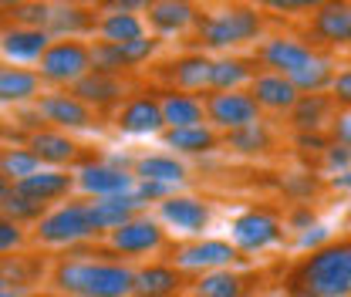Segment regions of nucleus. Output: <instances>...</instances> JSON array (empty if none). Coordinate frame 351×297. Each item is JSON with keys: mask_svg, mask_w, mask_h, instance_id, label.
<instances>
[{"mask_svg": "<svg viewBox=\"0 0 351 297\" xmlns=\"http://www.w3.org/2000/svg\"><path fill=\"white\" fill-rule=\"evenodd\" d=\"M331 95H335V102H341L345 108H351V68H348V71H341V75L335 78Z\"/></svg>", "mask_w": 351, "mask_h": 297, "instance_id": "obj_44", "label": "nucleus"}, {"mask_svg": "<svg viewBox=\"0 0 351 297\" xmlns=\"http://www.w3.org/2000/svg\"><path fill=\"white\" fill-rule=\"evenodd\" d=\"M331 102L335 98H328V95H301V102L291 108V119H294V126L301 128V132H314V128L321 126V122H328V112H331Z\"/></svg>", "mask_w": 351, "mask_h": 297, "instance_id": "obj_34", "label": "nucleus"}, {"mask_svg": "<svg viewBox=\"0 0 351 297\" xmlns=\"http://www.w3.org/2000/svg\"><path fill=\"white\" fill-rule=\"evenodd\" d=\"M149 10V21L156 31L162 34H176V31H186L189 24L199 21V10L193 3H182V0H156L145 7Z\"/></svg>", "mask_w": 351, "mask_h": 297, "instance_id": "obj_26", "label": "nucleus"}, {"mask_svg": "<svg viewBox=\"0 0 351 297\" xmlns=\"http://www.w3.org/2000/svg\"><path fill=\"white\" fill-rule=\"evenodd\" d=\"M162 240H166V233H162V226H159L152 216H135L132 223H125L122 230H115V233L108 237L112 250H119V254H125V257L159 250Z\"/></svg>", "mask_w": 351, "mask_h": 297, "instance_id": "obj_10", "label": "nucleus"}, {"mask_svg": "<svg viewBox=\"0 0 351 297\" xmlns=\"http://www.w3.org/2000/svg\"><path fill=\"white\" fill-rule=\"evenodd\" d=\"M71 186H75V176H68V172H61V169H41V172H34L31 179L10 186V189L21 193V196H27V200H34V203H41V206H47V203L68 196Z\"/></svg>", "mask_w": 351, "mask_h": 297, "instance_id": "obj_18", "label": "nucleus"}, {"mask_svg": "<svg viewBox=\"0 0 351 297\" xmlns=\"http://www.w3.org/2000/svg\"><path fill=\"white\" fill-rule=\"evenodd\" d=\"M311 34L328 47L351 44V3H321V7H314Z\"/></svg>", "mask_w": 351, "mask_h": 297, "instance_id": "obj_13", "label": "nucleus"}, {"mask_svg": "<svg viewBox=\"0 0 351 297\" xmlns=\"http://www.w3.org/2000/svg\"><path fill=\"white\" fill-rule=\"evenodd\" d=\"M10 21H17V27H41L47 31L51 21V3H7Z\"/></svg>", "mask_w": 351, "mask_h": 297, "instance_id": "obj_38", "label": "nucleus"}, {"mask_svg": "<svg viewBox=\"0 0 351 297\" xmlns=\"http://www.w3.org/2000/svg\"><path fill=\"white\" fill-rule=\"evenodd\" d=\"M335 145H351V108L338 112L335 119Z\"/></svg>", "mask_w": 351, "mask_h": 297, "instance_id": "obj_45", "label": "nucleus"}, {"mask_svg": "<svg viewBox=\"0 0 351 297\" xmlns=\"http://www.w3.org/2000/svg\"><path fill=\"white\" fill-rule=\"evenodd\" d=\"M324 166H328V172H338V176H345V172L351 169V145H328Z\"/></svg>", "mask_w": 351, "mask_h": 297, "instance_id": "obj_43", "label": "nucleus"}, {"mask_svg": "<svg viewBox=\"0 0 351 297\" xmlns=\"http://www.w3.org/2000/svg\"><path fill=\"white\" fill-rule=\"evenodd\" d=\"M196 297H240L243 294V281L230 270H210L193 284Z\"/></svg>", "mask_w": 351, "mask_h": 297, "instance_id": "obj_35", "label": "nucleus"}, {"mask_svg": "<svg viewBox=\"0 0 351 297\" xmlns=\"http://www.w3.org/2000/svg\"><path fill=\"white\" fill-rule=\"evenodd\" d=\"M95 31H98V38L105 44H132L145 38V24L132 10H115V7H105V14L98 17Z\"/></svg>", "mask_w": 351, "mask_h": 297, "instance_id": "obj_20", "label": "nucleus"}, {"mask_svg": "<svg viewBox=\"0 0 351 297\" xmlns=\"http://www.w3.org/2000/svg\"><path fill=\"white\" fill-rule=\"evenodd\" d=\"M91 237H95V226H91V216H88V203L58 206L38 223V240L47 247H75V243L91 240Z\"/></svg>", "mask_w": 351, "mask_h": 297, "instance_id": "obj_5", "label": "nucleus"}, {"mask_svg": "<svg viewBox=\"0 0 351 297\" xmlns=\"http://www.w3.org/2000/svg\"><path fill=\"white\" fill-rule=\"evenodd\" d=\"M27 149L47 166H64L78 156V145L64 132H54V128H34L27 135Z\"/></svg>", "mask_w": 351, "mask_h": 297, "instance_id": "obj_23", "label": "nucleus"}, {"mask_svg": "<svg viewBox=\"0 0 351 297\" xmlns=\"http://www.w3.org/2000/svg\"><path fill=\"white\" fill-rule=\"evenodd\" d=\"M203 105H206V119L226 132L261 126V105L247 91H210Z\"/></svg>", "mask_w": 351, "mask_h": 297, "instance_id": "obj_6", "label": "nucleus"}, {"mask_svg": "<svg viewBox=\"0 0 351 297\" xmlns=\"http://www.w3.org/2000/svg\"><path fill=\"white\" fill-rule=\"evenodd\" d=\"M159 108H162V122L166 128H193L203 126V115H206V105L186 91H166L159 98Z\"/></svg>", "mask_w": 351, "mask_h": 297, "instance_id": "obj_22", "label": "nucleus"}, {"mask_svg": "<svg viewBox=\"0 0 351 297\" xmlns=\"http://www.w3.org/2000/svg\"><path fill=\"white\" fill-rule=\"evenodd\" d=\"M294 284L314 297H351V240L314 250L301 263Z\"/></svg>", "mask_w": 351, "mask_h": 297, "instance_id": "obj_2", "label": "nucleus"}, {"mask_svg": "<svg viewBox=\"0 0 351 297\" xmlns=\"http://www.w3.org/2000/svg\"><path fill=\"white\" fill-rule=\"evenodd\" d=\"M34 172H41V159H38L31 149H3V152H0V176H3L10 186L31 179Z\"/></svg>", "mask_w": 351, "mask_h": 297, "instance_id": "obj_32", "label": "nucleus"}, {"mask_svg": "<svg viewBox=\"0 0 351 297\" xmlns=\"http://www.w3.org/2000/svg\"><path fill=\"white\" fill-rule=\"evenodd\" d=\"M38 75L51 85H78L85 75H91V47L82 41H51L38 61Z\"/></svg>", "mask_w": 351, "mask_h": 297, "instance_id": "obj_4", "label": "nucleus"}, {"mask_svg": "<svg viewBox=\"0 0 351 297\" xmlns=\"http://www.w3.org/2000/svg\"><path fill=\"white\" fill-rule=\"evenodd\" d=\"M159 213H162V219H166L169 226L182 230V233H199V230L210 223L206 203H199V200H193V196H169L166 203H159Z\"/></svg>", "mask_w": 351, "mask_h": 297, "instance_id": "obj_21", "label": "nucleus"}, {"mask_svg": "<svg viewBox=\"0 0 351 297\" xmlns=\"http://www.w3.org/2000/svg\"><path fill=\"white\" fill-rule=\"evenodd\" d=\"M314 54L317 51L311 44L298 41V38H270L261 47V61L274 75H294L298 68H304Z\"/></svg>", "mask_w": 351, "mask_h": 297, "instance_id": "obj_14", "label": "nucleus"}, {"mask_svg": "<svg viewBox=\"0 0 351 297\" xmlns=\"http://www.w3.org/2000/svg\"><path fill=\"white\" fill-rule=\"evenodd\" d=\"M250 95H254V102L261 108H270V112H284V108H294L301 102V91L291 85V78L287 75H274V71L254 75Z\"/></svg>", "mask_w": 351, "mask_h": 297, "instance_id": "obj_16", "label": "nucleus"}, {"mask_svg": "<svg viewBox=\"0 0 351 297\" xmlns=\"http://www.w3.org/2000/svg\"><path fill=\"white\" fill-rule=\"evenodd\" d=\"M24 247V230H21V223H14V219H7L3 213H0V260L7 254H14V250H21Z\"/></svg>", "mask_w": 351, "mask_h": 297, "instance_id": "obj_40", "label": "nucleus"}, {"mask_svg": "<svg viewBox=\"0 0 351 297\" xmlns=\"http://www.w3.org/2000/svg\"><path fill=\"white\" fill-rule=\"evenodd\" d=\"M3 287H7V281H3V274H0V291H3Z\"/></svg>", "mask_w": 351, "mask_h": 297, "instance_id": "obj_54", "label": "nucleus"}, {"mask_svg": "<svg viewBox=\"0 0 351 297\" xmlns=\"http://www.w3.org/2000/svg\"><path fill=\"white\" fill-rule=\"evenodd\" d=\"M135 179L145 182H162V186H179L186 179V166L176 156H142L135 163Z\"/></svg>", "mask_w": 351, "mask_h": 297, "instance_id": "obj_30", "label": "nucleus"}, {"mask_svg": "<svg viewBox=\"0 0 351 297\" xmlns=\"http://www.w3.org/2000/svg\"><path fill=\"white\" fill-rule=\"evenodd\" d=\"M291 297H314V294H307L304 287H294V291H291Z\"/></svg>", "mask_w": 351, "mask_h": 297, "instance_id": "obj_53", "label": "nucleus"}, {"mask_svg": "<svg viewBox=\"0 0 351 297\" xmlns=\"http://www.w3.org/2000/svg\"><path fill=\"white\" fill-rule=\"evenodd\" d=\"M182 284L176 267L152 263L145 270H135V297H173Z\"/></svg>", "mask_w": 351, "mask_h": 297, "instance_id": "obj_28", "label": "nucleus"}, {"mask_svg": "<svg viewBox=\"0 0 351 297\" xmlns=\"http://www.w3.org/2000/svg\"><path fill=\"white\" fill-rule=\"evenodd\" d=\"M348 219H351V210H348Z\"/></svg>", "mask_w": 351, "mask_h": 297, "instance_id": "obj_55", "label": "nucleus"}, {"mask_svg": "<svg viewBox=\"0 0 351 297\" xmlns=\"http://www.w3.org/2000/svg\"><path fill=\"white\" fill-rule=\"evenodd\" d=\"M142 210V203L132 196V193H122V196H105V200H91L88 203V216H91V226L95 233H115L122 230L125 223H132Z\"/></svg>", "mask_w": 351, "mask_h": 297, "instance_id": "obj_12", "label": "nucleus"}, {"mask_svg": "<svg viewBox=\"0 0 351 297\" xmlns=\"http://www.w3.org/2000/svg\"><path fill=\"white\" fill-rule=\"evenodd\" d=\"M91 71L95 75H108V78H119V75H125L129 71V64H125V58H122V47L119 44H91Z\"/></svg>", "mask_w": 351, "mask_h": 297, "instance_id": "obj_36", "label": "nucleus"}, {"mask_svg": "<svg viewBox=\"0 0 351 297\" xmlns=\"http://www.w3.org/2000/svg\"><path fill=\"white\" fill-rule=\"evenodd\" d=\"M41 91V75L14 64H0V105H21L31 102Z\"/></svg>", "mask_w": 351, "mask_h": 297, "instance_id": "obj_25", "label": "nucleus"}, {"mask_svg": "<svg viewBox=\"0 0 351 297\" xmlns=\"http://www.w3.org/2000/svg\"><path fill=\"white\" fill-rule=\"evenodd\" d=\"M261 34V14L254 7H223L199 17V41L206 47H237Z\"/></svg>", "mask_w": 351, "mask_h": 297, "instance_id": "obj_3", "label": "nucleus"}, {"mask_svg": "<svg viewBox=\"0 0 351 297\" xmlns=\"http://www.w3.org/2000/svg\"><path fill=\"white\" fill-rule=\"evenodd\" d=\"M119 128L129 132V135H156L162 132L166 122H162V108H159V98L152 95H135L122 105L119 112Z\"/></svg>", "mask_w": 351, "mask_h": 297, "instance_id": "obj_15", "label": "nucleus"}, {"mask_svg": "<svg viewBox=\"0 0 351 297\" xmlns=\"http://www.w3.org/2000/svg\"><path fill=\"white\" fill-rule=\"evenodd\" d=\"M169 78L179 91H199V88H210L213 78V61L203 58V54H186L169 64Z\"/></svg>", "mask_w": 351, "mask_h": 297, "instance_id": "obj_27", "label": "nucleus"}, {"mask_svg": "<svg viewBox=\"0 0 351 297\" xmlns=\"http://www.w3.org/2000/svg\"><path fill=\"white\" fill-rule=\"evenodd\" d=\"M237 257H240V250L226 240H199V243H189L176 254V267L210 274V270H226Z\"/></svg>", "mask_w": 351, "mask_h": 297, "instance_id": "obj_11", "label": "nucleus"}, {"mask_svg": "<svg viewBox=\"0 0 351 297\" xmlns=\"http://www.w3.org/2000/svg\"><path fill=\"white\" fill-rule=\"evenodd\" d=\"M311 223H314V213H307V210L294 213V226H301V230H311Z\"/></svg>", "mask_w": 351, "mask_h": 297, "instance_id": "obj_48", "label": "nucleus"}, {"mask_svg": "<svg viewBox=\"0 0 351 297\" xmlns=\"http://www.w3.org/2000/svg\"><path fill=\"white\" fill-rule=\"evenodd\" d=\"M7 193H10V182H7V179H3V176H0V200H3V196H7Z\"/></svg>", "mask_w": 351, "mask_h": 297, "instance_id": "obj_51", "label": "nucleus"}, {"mask_svg": "<svg viewBox=\"0 0 351 297\" xmlns=\"http://www.w3.org/2000/svg\"><path fill=\"white\" fill-rule=\"evenodd\" d=\"M230 233H233V247L237 250L257 254V250H263V247H270V243L280 240V219L263 210H250L233 219V230Z\"/></svg>", "mask_w": 351, "mask_h": 297, "instance_id": "obj_7", "label": "nucleus"}, {"mask_svg": "<svg viewBox=\"0 0 351 297\" xmlns=\"http://www.w3.org/2000/svg\"><path fill=\"white\" fill-rule=\"evenodd\" d=\"M298 142H301V145H314V149H328V145H324V139H321V135H301V139H298Z\"/></svg>", "mask_w": 351, "mask_h": 297, "instance_id": "obj_49", "label": "nucleus"}, {"mask_svg": "<svg viewBox=\"0 0 351 297\" xmlns=\"http://www.w3.org/2000/svg\"><path fill=\"white\" fill-rule=\"evenodd\" d=\"M287 78H291V85L298 88V91H304V95H321L328 85H335L338 75H335V61L328 54H314L304 68H298Z\"/></svg>", "mask_w": 351, "mask_h": 297, "instance_id": "obj_29", "label": "nucleus"}, {"mask_svg": "<svg viewBox=\"0 0 351 297\" xmlns=\"http://www.w3.org/2000/svg\"><path fill=\"white\" fill-rule=\"evenodd\" d=\"M119 47H122L125 64H129V68H135V64H142V61H149V58L156 54L159 41H156V38H142V41H132V44H119Z\"/></svg>", "mask_w": 351, "mask_h": 297, "instance_id": "obj_42", "label": "nucleus"}, {"mask_svg": "<svg viewBox=\"0 0 351 297\" xmlns=\"http://www.w3.org/2000/svg\"><path fill=\"white\" fill-rule=\"evenodd\" d=\"M0 213L7 219H14V223H41L44 216H47L41 203H34V200H27V196H21L14 189L0 200Z\"/></svg>", "mask_w": 351, "mask_h": 297, "instance_id": "obj_37", "label": "nucleus"}, {"mask_svg": "<svg viewBox=\"0 0 351 297\" xmlns=\"http://www.w3.org/2000/svg\"><path fill=\"white\" fill-rule=\"evenodd\" d=\"M166 145L176 152H186V156H199V152H210L217 145V135L206 126H193V128H166Z\"/></svg>", "mask_w": 351, "mask_h": 297, "instance_id": "obj_31", "label": "nucleus"}, {"mask_svg": "<svg viewBox=\"0 0 351 297\" xmlns=\"http://www.w3.org/2000/svg\"><path fill=\"white\" fill-rule=\"evenodd\" d=\"M335 189H351V169L345 176H335Z\"/></svg>", "mask_w": 351, "mask_h": 297, "instance_id": "obj_50", "label": "nucleus"}, {"mask_svg": "<svg viewBox=\"0 0 351 297\" xmlns=\"http://www.w3.org/2000/svg\"><path fill=\"white\" fill-rule=\"evenodd\" d=\"M71 95L78 102H85L88 108H108V105H115L125 95V85H122V78H108V75H95L91 71L78 85H71Z\"/></svg>", "mask_w": 351, "mask_h": 297, "instance_id": "obj_24", "label": "nucleus"}, {"mask_svg": "<svg viewBox=\"0 0 351 297\" xmlns=\"http://www.w3.org/2000/svg\"><path fill=\"white\" fill-rule=\"evenodd\" d=\"M230 145L243 156H257V152H267L270 149V135L263 126H250L240 128V132H230Z\"/></svg>", "mask_w": 351, "mask_h": 297, "instance_id": "obj_39", "label": "nucleus"}, {"mask_svg": "<svg viewBox=\"0 0 351 297\" xmlns=\"http://www.w3.org/2000/svg\"><path fill=\"white\" fill-rule=\"evenodd\" d=\"M0 297H24V294H21V291H14V287H3V291H0Z\"/></svg>", "mask_w": 351, "mask_h": 297, "instance_id": "obj_52", "label": "nucleus"}, {"mask_svg": "<svg viewBox=\"0 0 351 297\" xmlns=\"http://www.w3.org/2000/svg\"><path fill=\"white\" fill-rule=\"evenodd\" d=\"M38 115L44 122L58 128H91L95 126V112L88 108L85 102H78L71 91H51L38 98Z\"/></svg>", "mask_w": 351, "mask_h": 297, "instance_id": "obj_8", "label": "nucleus"}, {"mask_svg": "<svg viewBox=\"0 0 351 297\" xmlns=\"http://www.w3.org/2000/svg\"><path fill=\"white\" fill-rule=\"evenodd\" d=\"M243 82H254V68L240 58H219L213 61V78L210 88L213 91H240Z\"/></svg>", "mask_w": 351, "mask_h": 297, "instance_id": "obj_33", "label": "nucleus"}, {"mask_svg": "<svg viewBox=\"0 0 351 297\" xmlns=\"http://www.w3.org/2000/svg\"><path fill=\"white\" fill-rule=\"evenodd\" d=\"M54 287L68 297H132L135 270L115 260H64L54 270Z\"/></svg>", "mask_w": 351, "mask_h": 297, "instance_id": "obj_1", "label": "nucleus"}, {"mask_svg": "<svg viewBox=\"0 0 351 297\" xmlns=\"http://www.w3.org/2000/svg\"><path fill=\"white\" fill-rule=\"evenodd\" d=\"M51 47V34L41 27H10L0 34V51L10 61H41Z\"/></svg>", "mask_w": 351, "mask_h": 297, "instance_id": "obj_19", "label": "nucleus"}, {"mask_svg": "<svg viewBox=\"0 0 351 297\" xmlns=\"http://www.w3.org/2000/svg\"><path fill=\"white\" fill-rule=\"evenodd\" d=\"M88 196L95 200H105V196H122L135 189V176L125 172L122 166H112V163H88L82 166L78 179H75Z\"/></svg>", "mask_w": 351, "mask_h": 297, "instance_id": "obj_9", "label": "nucleus"}, {"mask_svg": "<svg viewBox=\"0 0 351 297\" xmlns=\"http://www.w3.org/2000/svg\"><path fill=\"white\" fill-rule=\"evenodd\" d=\"M301 247H311V254L314 250H321V247H328V230L324 226H311L301 233Z\"/></svg>", "mask_w": 351, "mask_h": 297, "instance_id": "obj_46", "label": "nucleus"}, {"mask_svg": "<svg viewBox=\"0 0 351 297\" xmlns=\"http://www.w3.org/2000/svg\"><path fill=\"white\" fill-rule=\"evenodd\" d=\"M98 17L78 7V3H51V21H47V34L58 38V41H78L82 34L95 31Z\"/></svg>", "mask_w": 351, "mask_h": 297, "instance_id": "obj_17", "label": "nucleus"}, {"mask_svg": "<svg viewBox=\"0 0 351 297\" xmlns=\"http://www.w3.org/2000/svg\"><path fill=\"white\" fill-rule=\"evenodd\" d=\"M132 196L142 203V206H149V203H156V200H169L176 196L173 186H162V182H145V179H135V189H132Z\"/></svg>", "mask_w": 351, "mask_h": 297, "instance_id": "obj_41", "label": "nucleus"}, {"mask_svg": "<svg viewBox=\"0 0 351 297\" xmlns=\"http://www.w3.org/2000/svg\"><path fill=\"white\" fill-rule=\"evenodd\" d=\"M270 7H274V10H311L307 0H301V3H291V0L284 3V0H277V3H270Z\"/></svg>", "mask_w": 351, "mask_h": 297, "instance_id": "obj_47", "label": "nucleus"}]
</instances>
